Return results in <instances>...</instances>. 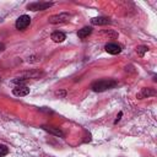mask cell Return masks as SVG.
<instances>
[{"mask_svg":"<svg viewBox=\"0 0 157 157\" xmlns=\"http://www.w3.org/2000/svg\"><path fill=\"white\" fill-rule=\"evenodd\" d=\"M50 6H53V2H32L27 5V9L32 11H43Z\"/></svg>","mask_w":157,"mask_h":157,"instance_id":"3","label":"cell"},{"mask_svg":"<svg viewBox=\"0 0 157 157\" xmlns=\"http://www.w3.org/2000/svg\"><path fill=\"white\" fill-rule=\"evenodd\" d=\"M55 94L59 96V97H65L66 96V91H56Z\"/></svg>","mask_w":157,"mask_h":157,"instance_id":"14","label":"cell"},{"mask_svg":"<svg viewBox=\"0 0 157 157\" xmlns=\"http://www.w3.org/2000/svg\"><path fill=\"white\" fill-rule=\"evenodd\" d=\"M4 50H5V44L0 43V52H4Z\"/></svg>","mask_w":157,"mask_h":157,"instance_id":"16","label":"cell"},{"mask_svg":"<svg viewBox=\"0 0 157 157\" xmlns=\"http://www.w3.org/2000/svg\"><path fill=\"white\" fill-rule=\"evenodd\" d=\"M115 86H117V82L114 80L108 78V80H98V81L93 82L92 86H91V88L94 92H104V91L110 90V88H113Z\"/></svg>","mask_w":157,"mask_h":157,"instance_id":"1","label":"cell"},{"mask_svg":"<svg viewBox=\"0 0 157 157\" xmlns=\"http://www.w3.org/2000/svg\"><path fill=\"white\" fill-rule=\"evenodd\" d=\"M104 49H105V52H107V53L113 54V55L119 54V53L121 52L120 45H119V44H117V43H108V44H105Z\"/></svg>","mask_w":157,"mask_h":157,"instance_id":"5","label":"cell"},{"mask_svg":"<svg viewBox=\"0 0 157 157\" xmlns=\"http://www.w3.org/2000/svg\"><path fill=\"white\" fill-rule=\"evenodd\" d=\"M12 93H13V96L23 97L29 93V88L27 86H16L15 88H12Z\"/></svg>","mask_w":157,"mask_h":157,"instance_id":"6","label":"cell"},{"mask_svg":"<svg viewBox=\"0 0 157 157\" xmlns=\"http://www.w3.org/2000/svg\"><path fill=\"white\" fill-rule=\"evenodd\" d=\"M69 18H70V15H69V13H58V15H53V16H50L48 20H49L50 23L56 25V23H64V22H67Z\"/></svg>","mask_w":157,"mask_h":157,"instance_id":"4","label":"cell"},{"mask_svg":"<svg viewBox=\"0 0 157 157\" xmlns=\"http://www.w3.org/2000/svg\"><path fill=\"white\" fill-rule=\"evenodd\" d=\"M121 115H123V113H121V112H120V113H119V114H118V117H117V120H115V121H114V123H118V121H119V120H120V117H121Z\"/></svg>","mask_w":157,"mask_h":157,"instance_id":"15","label":"cell"},{"mask_svg":"<svg viewBox=\"0 0 157 157\" xmlns=\"http://www.w3.org/2000/svg\"><path fill=\"white\" fill-rule=\"evenodd\" d=\"M0 81H1V77H0Z\"/></svg>","mask_w":157,"mask_h":157,"instance_id":"17","label":"cell"},{"mask_svg":"<svg viewBox=\"0 0 157 157\" xmlns=\"http://www.w3.org/2000/svg\"><path fill=\"white\" fill-rule=\"evenodd\" d=\"M29 23H31V17L27 16V15H22V16H20V17L16 20L15 26H16V28H17L18 31H25V29L29 26Z\"/></svg>","mask_w":157,"mask_h":157,"instance_id":"2","label":"cell"},{"mask_svg":"<svg viewBox=\"0 0 157 157\" xmlns=\"http://www.w3.org/2000/svg\"><path fill=\"white\" fill-rule=\"evenodd\" d=\"M147 50H148V48H147L146 45H140V47L136 48V53H137L139 56H144V54H145Z\"/></svg>","mask_w":157,"mask_h":157,"instance_id":"12","label":"cell"},{"mask_svg":"<svg viewBox=\"0 0 157 157\" xmlns=\"http://www.w3.org/2000/svg\"><path fill=\"white\" fill-rule=\"evenodd\" d=\"M65 38H66V36H65V33H63V32L56 31V32H53V33H52V39H53L54 42H56V43L64 42Z\"/></svg>","mask_w":157,"mask_h":157,"instance_id":"11","label":"cell"},{"mask_svg":"<svg viewBox=\"0 0 157 157\" xmlns=\"http://www.w3.org/2000/svg\"><path fill=\"white\" fill-rule=\"evenodd\" d=\"M91 33H92V28H91V27H88V26H86V27H82L81 29H78L77 36H78V38L85 39V38H87Z\"/></svg>","mask_w":157,"mask_h":157,"instance_id":"9","label":"cell"},{"mask_svg":"<svg viewBox=\"0 0 157 157\" xmlns=\"http://www.w3.org/2000/svg\"><path fill=\"white\" fill-rule=\"evenodd\" d=\"M91 23H92V25H96V26H103V25H109L110 21H109L107 17L99 16V17H93V18H91Z\"/></svg>","mask_w":157,"mask_h":157,"instance_id":"8","label":"cell"},{"mask_svg":"<svg viewBox=\"0 0 157 157\" xmlns=\"http://www.w3.org/2000/svg\"><path fill=\"white\" fill-rule=\"evenodd\" d=\"M155 94V91L152 90V88H148V87H145V88H142L137 94H136V97L139 98V99H142V98H147V97H150V96H153Z\"/></svg>","mask_w":157,"mask_h":157,"instance_id":"7","label":"cell"},{"mask_svg":"<svg viewBox=\"0 0 157 157\" xmlns=\"http://www.w3.org/2000/svg\"><path fill=\"white\" fill-rule=\"evenodd\" d=\"M9 153V148L5 146V145H1L0 144V157H4Z\"/></svg>","mask_w":157,"mask_h":157,"instance_id":"13","label":"cell"},{"mask_svg":"<svg viewBox=\"0 0 157 157\" xmlns=\"http://www.w3.org/2000/svg\"><path fill=\"white\" fill-rule=\"evenodd\" d=\"M45 131H48V132H50V134H53V135H55V136H60V137H64V134H63V131L59 129V128H52V126H42Z\"/></svg>","mask_w":157,"mask_h":157,"instance_id":"10","label":"cell"}]
</instances>
